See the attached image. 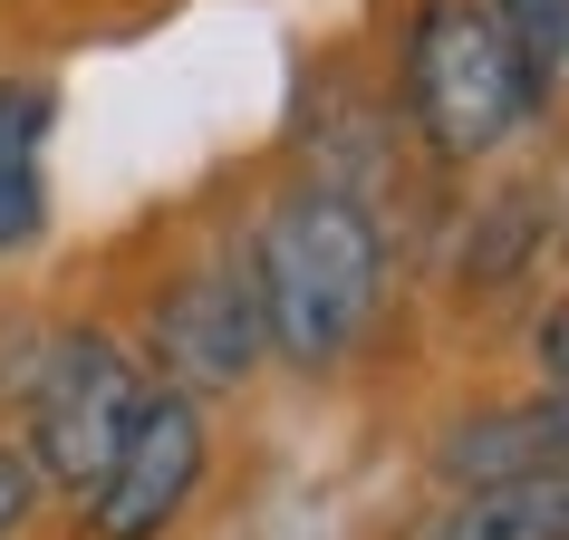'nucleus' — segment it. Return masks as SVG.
I'll return each instance as SVG.
<instances>
[{"label": "nucleus", "mask_w": 569, "mask_h": 540, "mask_svg": "<svg viewBox=\"0 0 569 540\" xmlns=\"http://www.w3.org/2000/svg\"><path fill=\"white\" fill-rule=\"evenodd\" d=\"M550 270L569 280V193H560V232H550Z\"/></svg>", "instance_id": "nucleus-14"}, {"label": "nucleus", "mask_w": 569, "mask_h": 540, "mask_svg": "<svg viewBox=\"0 0 569 540\" xmlns=\"http://www.w3.org/2000/svg\"><path fill=\"white\" fill-rule=\"evenodd\" d=\"M49 126H59V78L0 68V270L49 241Z\"/></svg>", "instance_id": "nucleus-9"}, {"label": "nucleus", "mask_w": 569, "mask_h": 540, "mask_svg": "<svg viewBox=\"0 0 569 540\" xmlns=\"http://www.w3.org/2000/svg\"><path fill=\"white\" fill-rule=\"evenodd\" d=\"M560 97H569V39H560Z\"/></svg>", "instance_id": "nucleus-15"}, {"label": "nucleus", "mask_w": 569, "mask_h": 540, "mask_svg": "<svg viewBox=\"0 0 569 540\" xmlns=\"http://www.w3.org/2000/svg\"><path fill=\"white\" fill-rule=\"evenodd\" d=\"M521 473H569V387H521L463 396L425 424V482L463 492V482H521Z\"/></svg>", "instance_id": "nucleus-8"}, {"label": "nucleus", "mask_w": 569, "mask_h": 540, "mask_svg": "<svg viewBox=\"0 0 569 540\" xmlns=\"http://www.w3.org/2000/svg\"><path fill=\"white\" fill-rule=\"evenodd\" d=\"M502 348L521 358V377H540V387H569V280H540V300L511 319Z\"/></svg>", "instance_id": "nucleus-12"}, {"label": "nucleus", "mask_w": 569, "mask_h": 540, "mask_svg": "<svg viewBox=\"0 0 569 540\" xmlns=\"http://www.w3.org/2000/svg\"><path fill=\"white\" fill-rule=\"evenodd\" d=\"M146 387L154 377L136 358V338L117 329V309L68 300V309H49V338H39V367H30V387H20V406H10V434L39 463V482L78 502L107 473V453L126 444Z\"/></svg>", "instance_id": "nucleus-5"}, {"label": "nucleus", "mask_w": 569, "mask_h": 540, "mask_svg": "<svg viewBox=\"0 0 569 540\" xmlns=\"http://www.w3.org/2000/svg\"><path fill=\"white\" fill-rule=\"evenodd\" d=\"M367 49H377V78L396 97V126H406L416 164L445 193L482 183L550 126L521 49L492 20V0H396L387 39H367Z\"/></svg>", "instance_id": "nucleus-3"}, {"label": "nucleus", "mask_w": 569, "mask_h": 540, "mask_svg": "<svg viewBox=\"0 0 569 540\" xmlns=\"http://www.w3.org/2000/svg\"><path fill=\"white\" fill-rule=\"evenodd\" d=\"M406 540H569V473H521V482H463V492H435Z\"/></svg>", "instance_id": "nucleus-10"}, {"label": "nucleus", "mask_w": 569, "mask_h": 540, "mask_svg": "<svg viewBox=\"0 0 569 540\" xmlns=\"http://www.w3.org/2000/svg\"><path fill=\"white\" fill-rule=\"evenodd\" d=\"M117 329L136 338L154 387H183L203 406H232L270 377L261 280H251V174L183 193L126 241V280L107 290Z\"/></svg>", "instance_id": "nucleus-2"}, {"label": "nucleus", "mask_w": 569, "mask_h": 540, "mask_svg": "<svg viewBox=\"0 0 569 540\" xmlns=\"http://www.w3.org/2000/svg\"><path fill=\"white\" fill-rule=\"evenodd\" d=\"M550 232H560V183L540 164H521V174L492 164L482 193H453L445 203V222H435V241L416 261V300H435L453 329H502L511 338V319L550 280Z\"/></svg>", "instance_id": "nucleus-6"}, {"label": "nucleus", "mask_w": 569, "mask_h": 540, "mask_svg": "<svg viewBox=\"0 0 569 540\" xmlns=\"http://www.w3.org/2000/svg\"><path fill=\"white\" fill-rule=\"evenodd\" d=\"M49 482H39V463L20 453V434H0V540H30L39 521H49Z\"/></svg>", "instance_id": "nucleus-13"}, {"label": "nucleus", "mask_w": 569, "mask_h": 540, "mask_svg": "<svg viewBox=\"0 0 569 540\" xmlns=\"http://www.w3.org/2000/svg\"><path fill=\"white\" fill-rule=\"evenodd\" d=\"M280 164H300V174L338 183V193H358L377 222H387L406 251L425 261V241L445 222V183L416 164L406 146V126H396V97L377 78V49L367 39H329L319 59H300V88H290V126H280Z\"/></svg>", "instance_id": "nucleus-4"}, {"label": "nucleus", "mask_w": 569, "mask_h": 540, "mask_svg": "<svg viewBox=\"0 0 569 540\" xmlns=\"http://www.w3.org/2000/svg\"><path fill=\"white\" fill-rule=\"evenodd\" d=\"M251 280H261L270 377H300V387L367 377L416 309V251L358 193L280 154L251 174Z\"/></svg>", "instance_id": "nucleus-1"}, {"label": "nucleus", "mask_w": 569, "mask_h": 540, "mask_svg": "<svg viewBox=\"0 0 569 540\" xmlns=\"http://www.w3.org/2000/svg\"><path fill=\"white\" fill-rule=\"evenodd\" d=\"M222 463V424L203 396L183 387H146L126 444L107 453V473L78 492V540H174L212 492Z\"/></svg>", "instance_id": "nucleus-7"}, {"label": "nucleus", "mask_w": 569, "mask_h": 540, "mask_svg": "<svg viewBox=\"0 0 569 540\" xmlns=\"http://www.w3.org/2000/svg\"><path fill=\"white\" fill-rule=\"evenodd\" d=\"M492 20H502V39L521 49V68H531L540 107L560 117V39H569V0H492Z\"/></svg>", "instance_id": "nucleus-11"}]
</instances>
